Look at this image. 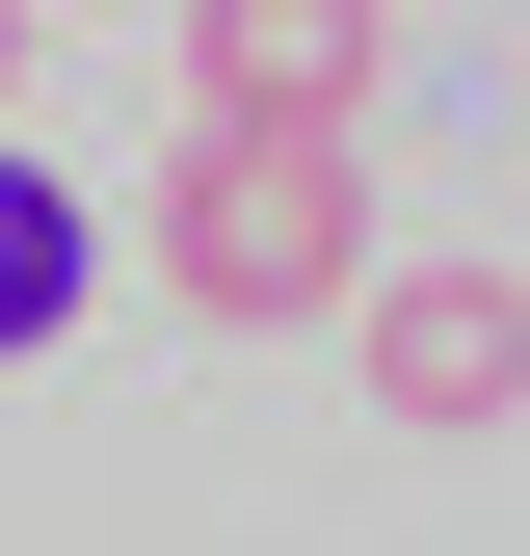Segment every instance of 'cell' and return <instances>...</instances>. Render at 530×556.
Listing matches in <instances>:
<instances>
[{"mask_svg": "<svg viewBox=\"0 0 530 556\" xmlns=\"http://www.w3.org/2000/svg\"><path fill=\"white\" fill-rule=\"evenodd\" d=\"M132 239H160V292H186V318H239V344H292V318H345V292H371V186L318 160V132H186Z\"/></svg>", "mask_w": 530, "mask_h": 556, "instance_id": "obj_1", "label": "cell"}, {"mask_svg": "<svg viewBox=\"0 0 530 556\" xmlns=\"http://www.w3.org/2000/svg\"><path fill=\"white\" fill-rule=\"evenodd\" d=\"M345 371H371V425H425V451L530 425V265H371V292H345Z\"/></svg>", "mask_w": 530, "mask_h": 556, "instance_id": "obj_2", "label": "cell"}, {"mask_svg": "<svg viewBox=\"0 0 530 556\" xmlns=\"http://www.w3.org/2000/svg\"><path fill=\"white\" fill-rule=\"evenodd\" d=\"M186 80H213V132H318V160H345L371 27H345V0H213V27H186Z\"/></svg>", "mask_w": 530, "mask_h": 556, "instance_id": "obj_3", "label": "cell"}, {"mask_svg": "<svg viewBox=\"0 0 530 556\" xmlns=\"http://www.w3.org/2000/svg\"><path fill=\"white\" fill-rule=\"evenodd\" d=\"M80 292H106V213H80L53 160H0V371H27V344L80 318Z\"/></svg>", "mask_w": 530, "mask_h": 556, "instance_id": "obj_4", "label": "cell"}, {"mask_svg": "<svg viewBox=\"0 0 530 556\" xmlns=\"http://www.w3.org/2000/svg\"><path fill=\"white\" fill-rule=\"evenodd\" d=\"M0 80H27V27H0Z\"/></svg>", "mask_w": 530, "mask_h": 556, "instance_id": "obj_5", "label": "cell"}]
</instances>
